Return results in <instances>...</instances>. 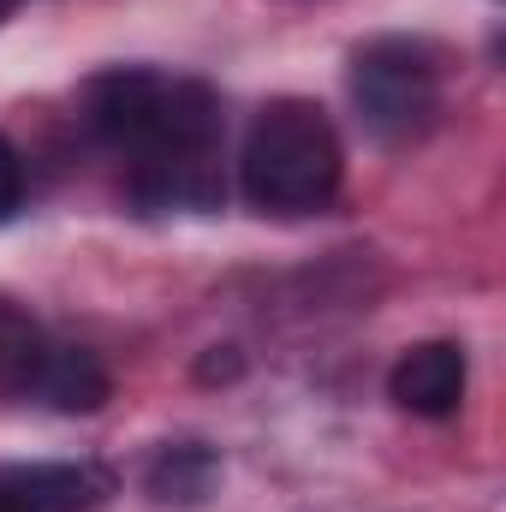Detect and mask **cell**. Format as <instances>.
<instances>
[{
	"instance_id": "cell-1",
	"label": "cell",
	"mask_w": 506,
	"mask_h": 512,
	"mask_svg": "<svg viewBox=\"0 0 506 512\" xmlns=\"http://www.w3.org/2000/svg\"><path fill=\"white\" fill-rule=\"evenodd\" d=\"M84 114L102 143L131 155V197L143 209L221 203V102L209 84L155 66H114L90 78Z\"/></svg>"
},
{
	"instance_id": "cell-2",
	"label": "cell",
	"mask_w": 506,
	"mask_h": 512,
	"mask_svg": "<svg viewBox=\"0 0 506 512\" xmlns=\"http://www.w3.org/2000/svg\"><path fill=\"white\" fill-rule=\"evenodd\" d=\"M346 149L316 102H268L239 149V191L262 215H316L340 197Z\"/></svg>"
},
{
	"instance_id": "cell-3",
	"label": "cell",
	"mask_w": 506,
	"mask_h": 512,
	"mask_svg": "<svg viewBox=\"0 0 506 512\" xmlns=\"http://www.w3.org/2000/svg\"><path fill=\"white\" fill-rule=\"evenodd\" d=\"M352 102L381 143H417L441 114V54L417 36H376L352 54Z\"/></svg>"
},
{
	"instance_id": "cell-4",
	"label": "cell",
	"mask_w": 506,
	"mask_h": 512,
	"mask_svg": "<svg viewBox=\"0 0 506 512\" xmlns=\"http://www.w3.org/2000/svg\"><path fill=\"white\" fill-rule=\"evenodd\" d=\"M18 393L48 405V411H66V417H84V411H102L114 376L96 352L84 346H30L18 358Z\"/></svg>"
},
{
	"instance_id": "cell-5",
	"label": "cell",
	"mask_w": 506,
	"mask_h": 512,
	"mask_svg": "<svg viewBox=\"0 0 506 512\" xmlns=\"http://www.w3.org/2000/svg\"><path fill=\"white\" fill-rule=\"evenodd\" d=\"M465 382H471L465 346H453V340H423V346H411V352L393 364L387 393H393V405L411 411V417H453V411L465 405Z\"/></svg>"
},
{
	"instance_id": "cell-6",
	"label": "cell",
	"mask_w": 506,
	"mask_h": 512,
	"mask_svg": "<svg viewBox=\"0 0 506 512\" xmlns=\"http://www.w3.org/2000/svg\"><path fill=\"white\" fill-rule=\"evenodd\" d=\"M108 495L96 465H12L0 471V512H84Z\"/></svg>"
},
{
	"instance_id": "cell-7",
	"label": "cell",
	"mask_w": 506,
	"mask_h": 512,
	"mask_svg": "<svg viewBox=\"0 0 506 512\" xmlns=\"http://www.w3.org/2000/svg\"><path fill=\"white\" fill-rule=\"evenodd\" d=\"M215 483H221V453L203 447V441L161 447V453L149 459V471H143V489H149V501H161V507H197V501L215 495Z\"/></svg>"
},
{
	"instance_id": "cell-8",
	"label": "cell",
	"mask_w": 506,
	"mask_h": 512,
	"mask_svg": "<svg viewBox=\"0 0 506 512\" xmlns=\"http://www.w3.org/2000/svg\"><path fill=\"white\" fill-rule=\"evenodd\" d=\"M18 197H24V161H18V149L0 137V221H12Z\"/></svg>"
},
{
	"instance_id": "cell-9",
	"label": "cell",
	"mask_w": 506,
	"mask_h": 512,
	"mask_svg": "<svg viewBox=\"0 0 506 512\" xmlns=\"http://www.w3.org/2000/svg\"><path fill=\"white\" fill-rule=\"evenodd\" d=\"M239 370H245V358H239L233 346H215V352L197 364V382H233Z\"/></svg>"
},
{
	"instance_id": "cell-10",
	"label": "cell",
	"mask_w": 506,
	"mask_h": 512,
	"mask_svg": "<svg viewBox=\"0 0 506 512\" xmlns=\"http://www.w3.org/2000/svg\"><path fill=\"white\" fill-rule=\"evenodd\" d=\"M12 6H24V0H0V24H6V18H12Z\"/></svg>"
}]
</instances>
